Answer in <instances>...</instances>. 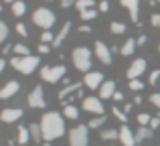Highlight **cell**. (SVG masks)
I'll use <instances>...</instances> for the list:
<instances>
[{
	"label": "cell",
	"instance_id": "44",
	"mask_svg": "<svg viewBox=\"0 0 160 146\" xmlns=\"http://www.w3.org/2000/svg\"><path fill=\"white\" fill-rule=\"evenodd\" d=\"M136 45H138V47L146 45V35H140V37H138V39H136Z\"/></svg>",
	"mask_w": 160,
	"mask_h": 146
},
{
	"label": "cell",
	"instance_id": "18",
	"mask_svg": "<svg viewBox=\"0 0 160 146\" xmlns=\"http://www.w3.org/2000/svg\"><path fill=\"white\" fill-rule=\"evenodd\" d=\"M71 27H73V23H71V20H65V24L61 27V31H59L57 35H55V43H53V47H61L63 41L67 39V35H69Z\"/></svg>",
	"mask_w": 160,
	"mask_h": 146
},
{
	"label": "cell",
	"instance_id": "11",
	"mask_svg": "<svg viewBox=\"0 0 160 146\" xmlns=\"http://www.w3.org/2000/svg\"><path fill=\"white\" fill-rule=\"evenodd\" d=\"M22 116H24V112L20 110V108H4V110L0 112V120H2V122H6V124L18 122Z\"/></svg>",
	"mask_w": 160,
	"mask_h": 146
},
{
	"label": "cell",
	"instance_id": "53",
	"mask_svg": "<svg viewBox=\"0 0 160 146\" xmlns=\"http://www.w3.org/2000/svg\"><path fill=\"white\" fill-rule=\"evenodd\" d=\"M158 53H160V43H158Z\"/></svg>",
	"mask_w": 160,
	"mask_h": 146
},
{
	"label": "cell",
	"instance_id": "16",
	"mask_svg": "<svg viewBox=\"0 0 160 146\" xmlns=\"http://www.w3.org/2000/svg\"><path fill=\"white\" fill-rule=\"evenodd\" d=\"M79 89H81V81H73V83H67V85L63 87L61 91H59V99H61V102H65V98L69 99L71 95H73V93H77Z\"/></svg>",
	"mask_w": 160,
	"mask_h": 146
},
{
	"label": "cell",
	"instance_id": "8",
	"mask_svg": "<svg viewBox=\"0 0 160 146\" xmlns=\"http://www.w3.org/2000/svg\"><path fill=\"white\" fill-rule=\"evenodd\" d=\"M28 106H31L32 110H43V108L47 106V102H45V91H43V85L32 87V91L28 93Z\"/></svg>",
	"mask_w": 160,
	"mask_h": 146
},
{
	"label": "cell",
	"instance_id": "12",
	"mask_svg": "<svg viewBox=\"0 0 160 146\" xmlns=\"http://www.w3.org/2000/svg\"><path fill=\"white\" fill-rule=\"evenodd\" d=\"M18 91H20V83L14 81V79H10V81H6L0 87V99H10V98H14Z\"/></svg>",
	"mask_w": 160,
	"mask_h": 146
},
{
	"label": "cell",
	"instance_id": "39",
	"mask_svg": "<svg viewBox=\"0 0 160 146\" xmlns=\"http://www.w3.org/2000/svg\"><path fill=\"white\" fill-rule=\"evenodd\" d=\"M150 130H156V128H160V114L156 116V118H152V120H150Z\"/></svg>",
	"mask_w": 160,
	"mask_h": 146
},
{
	"label": "cell",
	"instance_id": "4",
	"mask_svg": "<svg viewBox=\"0 0 160 146\" xmlns=\"http://www.w3.org/2000/svg\"><path fill=\"white\" fill-rule=\"evenodd\" d=\"M55 20H57V16H55V12L51 8H37L35 12H32V23L37 24V27H41L43 31H51V27L55 24Z\"/></svg>",
	"mask_w": 160,
	"mask_h": 146
},
{
	"label": "cell",
	"instance_id": "40",
	"mask_svg": "<svg viewBox=\"0 0 160 146\" xmlns=\"http://www.w3.org/2000/svg\"><path fill=\"white\" fill-rule=\"evenodd\" d=\"M37 49H39V53H41V55H47V53L51 51V45H47V43H41Z\"/></svg>",
	"mask_w": 160,
	"mask_h": 146
},
{
	"label": "cell",
	"instance_id": "25",
	"mask_svg": "<svg viewBox=\"0 0 160 146\" xmlns=\"http://www.w3.org/2000/svg\"><path fill=\"white\" fill-rule=\"evenodd\" d=\"M106 120H108V116H106V114H103V116H95L93 120H89L87 128H89V130H95V128H102L103 124H106Z\"/></svg>",
	"mask_w": 160,
	"mask_h": 146
},
{
	"label": "cell",
	"instance_id": "33",
	"mask_svg": "<svg viewBox=\"0 0 160 146\" xmlns=\"http://www.w3.org/2000/svg\"><path fill=\"white\" fill-rule=\"evenodd\" d=\"M6 39H8V24L0 20V43H6Z\"/></svg>",
	"mask_w": 160,
	"mask_h": 146
},
{
	"label": "cell",
	"instance_id": "49",
	"mask_svg": "<svg viewBox=\"0 0 160 146\" xmlns=\"http://www.w3.org/2000/svg\"><path fill=\"white\" fill-rule=\"evenodd\" d=\"M134 103H138V106L142 103V98H140V95H136V98H134Z\"/></svg>",
	"mask_w": 160,
	"mask_h": 146
},
{
	"label": "cell",
	"instance_id": "32",
	"mask_svg": "<svg viewBox=\"0 0 160 146\" xmlns=\"http://www.w3.org/2000/svg\"><path fill=\"white\" fill-rule=\"evenodd\" d=\"M41 43H47V45H51V47H53V43H55V33L45 31L43 35H41Z\"/></svg>",
	"mask_w": 160,
	"mask_h": 146
},
{
	"label": "cell",
	"instance_id": "37",
	"mask_svg": "<svg viewBox=\"0 0 160 146\" xmlns=\"http://www.w3.org/2000/svg\"><path fill=\"white\" fill-rule=\"evenodd\" d=\"M150 102H152L154 108H158V110H160V91H154V93L150 95Z\"/></svg>",
	"mask_w": 160,
	"mask_h": 146
},
{
	"label": "cell",
	"instance_id": "10",
	"mask_svg": "<svg viewBox=\"0 0 160 146\" xmlns=\"http://www.w3.org/2000/svg\"><path fill=\"white\" fill-rule=\"evenodd\" d=\"M103 81H106V79H103V73H99V71H87L85 77H83V83H85V87H89V89H99Z\"/></svg>",
	"mask_w": 160,
	"mask_h": 146
},
{
	"label": "cell",
	"instance_id": "14",
	"mask_svg": "<svg viewBox=\"0 0 160 146\" xmlns=\"http://www.w3.org/2000/svg\"><path fill=\"white\" fill-rule=\"evenodd\" d=\"M120 4L124 8H128L132 23L138 24V12H140V0H120Z\"/></svg>",
	"mask_w": 160,
	"mask_h": 146
},
{
	"label": "cell",
	"instance_id": "23",
	"mask_svg": "<svg viewBox=\"0 0 160 146\" xmlns=\"http://www.w3.org/2000/svg\"><path fill=\"white\" fill-rule=\"evenodd\" d=\"M12 53H14L16 57H28L31 55V49L22 43H16V45H12Z\"/></svg>",
	"mask_w": 160,
	"mask_h": 146
},
{
	"label": "cell",
	"instance_id": "50",
	"mask_svg": "<svg viewBox=\"0 0 160 146\" xmlns=\"http://www.w3.org/2000/svg\"><path fill=\"white\" fill-rule=\"evenodd\" d=\"M130 110H132V103H126V106H124V114H126V112H130Z\"/></svg>",
	"mask_w": 160,
	"mask_h": 146
},
{
	"label": "cell",
	"instance_id": "19",
	"mask_svg": "<svg viewBox=\"0 0 160 146\" xmlns=\"http://www.w3.org/2000/svg\"><path fill=\"white\" fill-rule=\"evenodd\" d=\"M152 134H154V130H150L148 126H140L136 130V134H134V136H136V144L144 142V140H150V138H152Z\"/></svg>",
	"mask_w": 160,
	"mask_h": 146
},
{
	"label": "cell",
	"instance_id": "27",
	"mask_svg": "<svg viewBox=\"0 0 160 146\" xmlns=\"http://www.w3.org/2000/svg\"><path fill=\"white\" fill-rule=\"evenodd\" d=\"M109 31H112L113 35H124V33L128 31V27H126L124 23H120V20H113V23L109 24Z\"/></svg>",
	"mask_w": 160,
	"mask_h": 146
},
{
	"label": "cell",
	"instance_id": "30",
	"mask_svg": "<svg viewBox=\"0 0 160 146\" xmlns=\"http://www.w3.org/2000/svg\"><path fill=\"white\" fill-rule=\"evenodd\" d=\"M95 16H98V10H95V8H89V10H81V12H79V18L85 20V23H87V20H93Z\"/></svg>",
	"mask_w": 160,
	"mask_h": 146
},
{
	"label": "cell",
	"instance_id": "54",
	"mask_svg": "<svg viewBox=\"0 0 160 146\" xmlns=\"http://www.w3.org/2000/svg\"><path fill=\"white\" fill-rule=\"evenodd\" d=\"M0 12H2V6H0Z\"/></svg>",
	"mask_w": 160,
	"mask_h": 146
},
{
	"label": "cell",
	"instance_id": "51",
	"mask_svg": "<svg viewBox=\"0 0 160 146\" xmlns=\"http://www.w3.org/2000/svg\"><path fill=\"white\" fill-rule=\"evenodd\" d=\"M4 2H8V4H14V2H16V0H4Z\"/></svg>",
	"mask_w": 160,
	"mask_h": 146
},
{
	"label": "cell",
	"instance_id": "38",
	"mask_svg": "<svg viewBox=\"0 0 160 146\" xmlns=\"http://www.w3.org/2000/svg\"><path fill=\"white\" fill-rule=\"evenodd\" d=\"M16 33H18L20 37H28V33H27V27H24L22 23H16Z\"/></svg>",
	"mask_w": 160,
	"mask_h": 146
},
{
	"label": "cell",
	"instance_id": "5",
	"mask_svg": "<svg viewBox=\"0 0 160 146\" xmlns=\"http://www.w3.org/2000/svg\"><path fill=\"white\" fill-rule=\"evenodd\" d=\"M65 73H67L65 65H45V67H41V79L47 83L61 81V77H65Z\"/></svg>",
	"mask_w": 160,
	"mask_h": 146
},
{
	"label": "cell",
	"instance_id": "3",
	"mask_svg": "<svg viewBox=\"0 0 160 146\" xmlns=\"http://www.w3.org/2000/svg\"><path fill=\"white\" fill-rule=\"evenodd\" d=\"M71 59H73V65L77 71H83V73L91 71V51L87 47H83V45L75 47L73 53H71Z\"/></svg>",
	"mask_w": 160,
	"mask_h": 146
},
{
	"label": "cell",
	"instance_id": "35",
	"mask_svg": "<svg viewBox=\"0 0 160 146\" xmlns=\"http://www.w3.org/2000/svg\"><path fill=\"white\" fill-rule=\"evenodd\" d=\"M112 114L116 116V118L120 120L122 124H126V122H128V116H126V114H124V110H120V108H113V110H112Z\"/></svg>",
	"mask_w": 160,
	"mask_h": 146
},
{
	"label": "cell",
	"instance_id": "13",
	"mask_svg": "<svg viewBox=\"0 0 160 146\" xmlns=\"http://www.w3.org/2000/svg\"><path fill=\"white\" fill-rule=\"evenodd\" d=\"M146 71V59H134L128 67V79H140V75Z\"/></svg>",
	"mask_w": 160,
	"mask_h": 146
},
{
	"label": "cell",
	"instance_id": "46",
	"mask_svg": "<svg viewBox=\"0 0 160 146\" xmlns=\"http://www.w3.org/2000/svg\"><path fill=\"white\" fill-rule=\"evenodd\" d=\"M6 65H8V61L4 59V57H0V73L4 71V67H6Z\"/></svg>",
	"mask_w": 160,
	"mask_h": 146
},
{
	"label": "cell",
	"instance_id": "17",
	"mask_svg": "<svg viewBox=\"0 0 160 146\" xmlns=\"http://www.w3.org/2000/svg\"><path fill=\"white\" fill-rule=\"evenodd\" d=\"M116 91V81H103L99 87V99H112Z\"/></svg>",
	"mask_w": 160,
	"mask_h": 146
},
{
	"label": "cell",
	"instance_id": "1",
	"mask_svg": "<svg viewBox=\"0 0 160 146\" xmlns=\"http://www.w3.org/2000/svg\"><path fill=\"white\" fill-rule=\"evenodd\" d=\"M41 130H43V140L51 142L57 140L65 134V122H63V116L59 112H47L41 120Z\"/></svg>",
	"mask_w": 160,
	"mask_h": 146
},
{
	"label": "cell",
	"instance_id": "43",
	"mask_svg": "<svg viewBox=\"0 0 160 146\" xmlns=\"http://www.w3.org/2000/svg\"><path fill=\"white\" fill-rule=\"evenodd\" d=\"M59 2H61L63 8H69V6H75V2H77V0H59Z\"/></svg>",
	"mask_w": 160,
	"mask_h": 146
},
{
	"label": "cell",
	"instance_id": "34",
	"mask_svg": "<svg viewBox=\"0 0 160 146\" xmlns=\"http://www.w3.org/2000/svg\"><path fill=\"white\" fill-rule=\"evenodd\" d=\"M150 120H152V116H150L148 112L138 114V124H140V126H150Z\"/></svg>",
	"mask_w": 160,
	"mask_h": 146
},
{
	"label": "cell",
	"instance_id": "20",
	"mask_svg": "<svg viewBox=\"0 0 160 146\" xmlns=\"http://www.w3.org/2000/svg\"><path fill=\"white\" fill-rule=\"evenodd\" d=\"M136 47H138V45H136V39H128V41H126V43L120 47V53H122L124 57H130V55H134Z\"/></svg>",
	"mask_w": 160,
	"mask_h": 146
},
{
	"label": "cell",
	"instance_id": "6",
	"mask_svg": "<svg viewBox=\"0 0 160 146\" xmlns=\"http://www.w3.org/2000/svg\"><path fill=\"white\" fill-rule=\"evenodd\" d=\"M89 144V128L79 124L69 130V146H87Z\"/></svg>",
	"mask_w": 160,
	"mask_h": 146
},
{
	"label": "cell",
	"instance_id": "9",
	"mask_svg": "<svg viewBox=\"0 0 160 146\" xmlns=\"http://www.w3.org/2000/svg\"><path fill=\"white\" fill-rule=\"evenodd\" d=\"M93 51H95V57H98V61H102L103 65H109V63H112V49H109L108 45L103 43V41H95Z\"/></svg>",
	"mask_w": 160,
	"mask_h": 146
},
{
	"label": "cell",
	"instance_id": "45",
	"mask_svg": "<svg viewBox=\"0 0 160 146\" xmlns=\"http://www.w3.org/2000/svg\"><path fill=\"white\" fill-rule=\"evenodd\" d=\"M112 99H113V102H122V99H124V93H122V91H116Z\"/></svg>",
	"mask_w": 160,
	"mask_h": 146
},
{
	"label": "cell",
	"instance_id": "55",
	"mask_svg": "<svg viewBox=\"0 0 160 146\" xmlns=\"http://www.w3.org/2000/svg\"><path fill=\"white\" fill-rule=\"evenodd\" d=\"M156 2H158V4H160V0H156Z\"/></svg>",
	"mask_w": 160,
	"mask_h": 146
},
{
	"label": "cell",
	"instance_id": "26",
	"mask_svg": "<svg viewBox=\"0 0 160 146\" xmlns=\"http://www.w3.org/2000/svg\"><path fill=\"white\" fill-rule=\"evenodd\" d=\"M28 130H31V136L35 142H41L43 140V130H41V124H31L28 126Z\"/></svg>",
	"mask_w": 160,
	"mask_h": 146
},
{
	"label": "cell",
	"instance_id": "52",
	"mask_svg": "<svg viewBox=\"0 0 160 146\" xmlns=\"http://www.w3.org/2000/svg\"><path fill=\"white\" fill-rule=\"evenodd\" d=\"M43 146H51V142H45V144H43Z\"/></svg>",
	"mask_w": 160,
	"mask_h": 146
},
{
	"label": "cell",
	"instance_id": "41",
	"mask_svg": "<svg viewBox=\"0 0 160 146\" xmlns=\"http://www.w3.org/2000/svg\"><path fill=\"white\" fill-rule=\"evenodd\" d=\"M109 10V2L108 0H99V12H108Z\"/></svg>",
	"mask_w": 160,
	"mask_h": 146
},
{
	"label": "cell",
	"instance_id": "2",
	"mask_svg": "<svg viewBox=\"0 0 160 146\" xmlns=\"http://www.w3.org/2000/svg\"><path fill=\"white\" fill-rule=\"evenodd\" d=\"M8 63H10V67H14L16 71L28 75V73H32L41 65V59H39V55H28V57H16L14 55Z\"/></svg>",
	"mask_w": 160,
	"mask_h": 146
},
{
	"label": "cell",
	"instance_id": "28",
	"mask_svg": "<svg viewBox=\"0 0 160 146\" xmlns=\"http://www.w3.org/2000/svg\"><path fill=\"white\" fill-rule=\"evenodd\" d=\"M75 8L79 12L81 10H89V8H95V0H77L75 2Z\"/></svg>",
	"mask_w": 160,
	"mask_h": 146
},
{
	"label": "cell",
	"instance_id": "31",
	"mask_svg": "<svg viewBox=\"0 0 160 146\" xmlns=\"http://www.w3.org/2000/svg\"><path fill=\"white\" fill-rule=\"evenodd\" d=\"M128 85H130V89H132V91H142L146 83H144V81H140V79H130Z\"/></svg>",
	"mask_w": 160,
	"mask_h": 146
},
{
	"label": "cell",
	"instance_id": "56",
	"mask_svg": "<svg viewBox=\"0 0 160 146\" xmlns=\"http://www.w3.org/2000/svg\"><path fill=\"white\" fill-rule=\"evenodd\" d=\"M158 28H160V24H158Z\"/></svg>",
	"mask_w": 160,
	"mask_h": 146
},
{
	"label": "cell",
	"instance_id": "57",
	"mask_svg": "<svg viewBox=\"0 0 160 146\" xmlns=\"http://www.w3.org/2000/svg\"><path fill=\"white\" fill-rule=\"evenodd\" d=\"M49 2H51V0H49Z\"/></svg>",
	"mask_w": 160,
	"mask_h": 146
},
{
	"label": "cell",
	"instance_id": "7",
	"mask_svg": "<svg viewBox=\"0 0 160 146\" xmlns=\"http://www.w3.org/2000/svg\"><path fill=\"white\" fill-rule=\"evenodd\" d=\"M81 108H83L85 112H91V114H98V116H103V114H106V108H103V99L95 98V95H87V98H83Z\"/></svg>",
	"mask_w": 160,
	"mask_h": 146
},
{
	"label": "cell",
	"instance_id": "15",
	"mask_svg": "<svg viewBox=\"0 0 160 146\" xmlns=\"http://www.w3.org/2000/svg\"><path fill=\"white\" fill-rule=\"evenodd\" d=\"M120 142L124 146H136V136L126 124H122V128H120Z\"/></svg>",
	"mask_w": 160,
	"mask_h": 146
},
{
	"label": "cell",
	"instance_id": "42",
	"mask_svg": "<svg viewBox=\"0 0 160 146\" xmlns=\"http://www.w3.org/2000/svg\"><path fill=\"white\" fill-rule=\"evenodd\" d=\"M150 23H152V27H158V24H160V14H158V12H154V14L150 16Z\"/></svg>",
	"mask_w": 160,
	"mask_h": 146
},
{
	"label": "cell",
	"instance_id": "24",
	"mask_svg": "<svg viewBox=\"0 0 160 146\" xmlns=\"http://www.w3.org/2000/svg\"><path fill=\"white\" fill-rule=\"evenodd\" d=\"M12 8V14L14 16H24V12H27V4H24V0H16L14 4H10Z\"/></svg>",
	"mask_w": 160,
	"mask_h": 146
},
{
	"label": "cell",
	"instance_id": "29",
	"mask_svg": "<svg viewBox=\"0 0 160 146\" xmlns=\"http://www.w3.org/2000/svg\"><path fill=\"white\" fill-rule=\"evenodd\" d=\"M102 138L103 140H116V138H120V130H113V128L102 130Z\"/></svg>",
	"mask_w": 160,
	"mask_h": 146
},
{
	"label": "cell",
	"instance_id": "22",
	"mask_svg": "<svg viewBox=\"0 0 160 146\" xmlns=\"http://www.w3.org/2000/svg\"><path fill=\"white\" fill-rule=\"evenodd\" d=\"M63 114H65L67 120H77L79 118V110L73 103H65V106H63Z\"/></svg>",
	"mask_w": 160,
	"mask_h": 146
},
{
	"label": "cell",
	"instance_id": "21",
	"mask_svg": "<svg viewBox=\"0 0 160 146\" xmlns=\"http://www.w3.org/2000/svg\"><path fill=\"white\" fill-rule=\"evenodd\" d=\"M16 130H18L16 132V142L18 144H27L28 138H31V130H28L27 126H18Z\"/></svg>",
	"mask_w": 160,
	"mask_h": 146
},
{
	"label": "cell",
	"instance_id": "47",
	"mask_svg": "<svg viewBox=\"0 0 160 146\" xmlns=\"http://www.w3.org/2000/svg\"><path fill=\"white\" fill-rule=\"evenodd\" d=\"M79 31H81V33H91V27H89V24H81Z\"/></svg>",
	"mask_w": 160,
	"mask_h": 146
},
{
	"label": "cell",
	"instance_id": "36",
	"mask_svg": "<svg viewBox=\"0 0 160 146\" xmlns=\"http://www.w3.org/2000/svg\"><path fill=\"white\" fill-rule=\"evenodd\" d=\"M158 79H160V69H154V71L150 73V77H148V83L154 85V83H158Z\"/></svg>",
	"mask_w": 160,
	"mask_h": 146
},
{
	"label": "cell",
	"instance_id": "48",
	"mask_svg": "<svg viewBox=\"0 0 160 146\" xmlns=\"http://www.w3.org/2000/svg\"><path fill=\"white\" fill-rule=\"evenodd\" d=\"M10 51H12V45H4V49H2V53H4V55H8Z\"/></svg>",
	"mask_w": 160,
	"mask_h": 146
}]
</instances>
